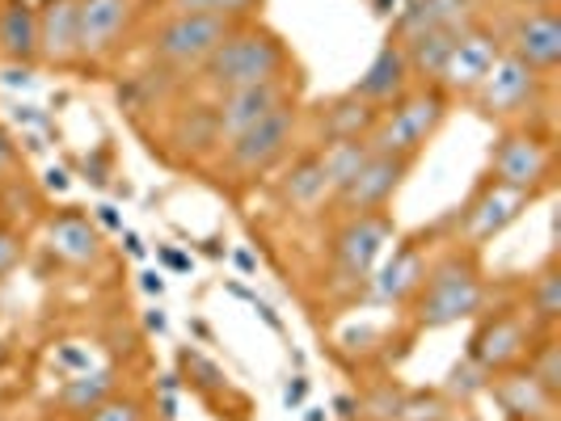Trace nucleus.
Instances as JSON below:
<instances>
[{"label": "nucleus", "instance_id": "nucleus-1", "mask_svg": "<svg viewBox=\"0 0 561 421\" xmlns=\"http://www.w3.org/2000/svg\"><path fill=\"white\" fill-rule=\"evenodd\" d=\"M287 63H291V56H287L279 34L241 22V26L232 30L225 43L211 51V59L198 68V77H203V84H207L211 93H228V89H245V84L287 81V77H283Z\"/></svg>", "mask_w": 561, "mask_h": 421}, {"label": "nucleus", "instance_id": "nucleus-2", "mask_svg": "<svg viewBox=\"0 0 561 421\" xmlns=\"http://www.w3.org/2000/svg\"><path fill=\"white\" fill-rule=\"evenodd\" d=\"M444 118H448V93L439 84H419V89H405L389 110L376 114V127L367 131V143H371V152L414 161L422 148L435 140Z\"/></svg>", "mask_w": 561, "mask_h": 421}, {"label": "nucleus", "instance_id": "nucleus-3", "mask_svg": "<svg viewBox=\"0 0 561 421\" xmlns=\"http://www.w3.org/2000/svg\"><path fill=\"white\" fill-rule=\"evenodd\" d=\"M414 295H419L422 329H448V325L478 316L485 304V282L469 253H448L422 274V286Z\"/></svg>", "mask_w": 561, "mask_h": 421}, {"label": "nucleus", "instance_id": "nucleus-4", "mask_svg": "<svg viewBox=\"0 0 561 421\" xmlns=\"http://www.w3.org/2000/svg\"><path fill=\"white\" fill-rule=\"evenodd\" d=\"M241 22H225V17H203V13H169L161 26L152 30L148 51L161 68L173 72H191L203 68L211 51L225 43Z\"/></svg>", "mask_w": 561, "mask_h": 421}, {"label": "nucleus", "instance_id": "nucleus-5", "mask_svg": "<svg viewBox=\"0 0 561 421\" xmlns=\"http://www.w3.org/2000/svg\"><path fill=\"white\" fill-rule=\"evenodd\" d=\"M291 143H296V106L275 110L271 118L253 122L250 131L232 136L225 143V165L232 173H241V177H257V173L279 165L283 156L291 152Z\"/></svg>", "mask_w": 561, "mask_h": 421}, {"label": "nucleus", "instance_id": "nucleus-6", "mask_svg": "<svg viewBox=\"0 0 561 421\" xmlns=\"http://www.w3.org/2000/svg\"><path fill=\"white\" fill-rule=\"evenodd\" d=\"M296 106V93L287 81H262V84H245V89H228V93H216L211 102V122H216V140L228 143L232 136L250 131L253 122L271 118L275 110H287Z\"/></svg>", "mask_w": 561, "mask_h": 421}, {"label": "nucleus", "instance_id": "nucleus-7", "mask_svg": "<svg viewBox=\"0 0 561 421\" xmlns=\"http://www.w3.org/2000/svg\"><path fill=\"white\" fill-rule=\"evenodd\" d=\"M503 51H506L503 38L494 30L469 22V26L456 34V47H451L448 68L439 77V89L444 93H478L481 81L494 72V63H499Z\"/></svg>", "mask_w": 561, "mask_h": 421}, {"label": "nucleus", "instance_id": "nucleus-8", "mask_svg": "<svg viewBox=\"0 0 561 421\" xmlns=\"http://www.w3.org/2000/svg\"><path fill=\"white\" fill-rule=\"evenodd\" d=\"M397 236L393 220L385 211H367V215H346V224L334 232V261L346 279H367L371 266L380 261L385 245Z\"/></svg>", "mask_w": 561, "mask_h": 421}, {"label": "nucleus", "instance_id": "nucleus-9", "mask_svg": "<svg viewBox=\"0 0 561 421\" xmlns=\"http://www.w3.org/2000/svg\"><path fill=\"white\" fill-rule=\"evenodd\" d=\"M405 173H410V161L405 156H389V152H371L359 173L337 190V207L346 211V215H367V211H380V207H389L393 195L401 190V182H405Z\"/></svg>", "mask_w": 561, "mask_h": 421}, {"label": "nucleus", "instance_id": "nucleus-10", "mask_svg": "<svg viewBox=\"0 0 561 421\" xmlns=\"http://www.w3.org/2000/svg\"><path fill=\"white\" fill-rule=\"evenodd\" d=\"M540 84H545V77H540V72H533L524 59H515L511 51H503V56H499V63H494V72L481 81L478 106H481V114H490V118L524 114V110H533V106H536Z\"/></svg>", "mask_w": 561, "mask_h": 421}, {"label": "nucleus", "instance_id": "nucleus-11", "mask_svg": "<svg viewBox=\"0 0 561 421\" xmlns=\"http://www.w3.org/2000/svg\"><path fill=\"white\" fill-rule=\"evenodd\" d=\"M490 168H494V182H503L511 190H524L533 195L549 182V168H553V156L549 148L524 131H506L494 140L490 148Z\"/></svg>", "mask_w": 561, "mask_h": 421}, {"label": "nucleus", "instance_id": "nucleus-12", "mask_svg": "<svg viewBox=\"0 0 561 421\" xmlns=\"http://www.w3.org/2000/svg\"><path fill=\"white\" fill-rule=\"evenodd\" d=\"M515 59H524L533 72L549 77L561 63V17L553 9H528L524 17H515L511 38L503 43Z\"/></svg>", "mask_w": 561, "mask_h": 421}, {"label": "nucleus", "instance_id": "nucleus-13", "mask_svg": "<svg viewBox=\"0 0 561 421\" xmlns=\"http://www.w3.org/2000/svg\"><path fill=\"white\" fill-rule=\"evenodd\" d=\"M528 350V325L515 312H494L478 325V334L469 337V363L481 371H506L524 359Z\"/></svg>", "mask_w": 561, "mask_h": 421}, {"label": "nucleus", "instance_id": "nucleus-14", "mask_svg": "<svg viewBox=\"0 0 561 421\" xmlns=\"http://www.w3.org/2000/svg\"><path fill=\"white\" fill-rule=\"evenodd\" d=\"M131 13H136V0H81V13H77L81 59L111 56L131 26Z\"/></svg>", "mask_w": 561, "mask_h": 421}, {"label": "nucleus", "instance_id": "nucleus-15", "mask_svg": "<svg viewBox=\"0 0 561 421\" xmlns=\"http://www.w3.org/2000/svg\"><path fill=\"white\" fill-rule=\"evenodd\" d=\"M528 198L524 190H511V186H503V182H485L478 190V198L465 207V236L473 241V245H481V241H490V236H499L503 227H511L515 220H519V211L528 207Z\"/></svg>", "mask_w": 561, "mask_h": 421}, {"label": "nucleus", "instance_id": "nucleus-16", "mask_svg": "<svg viewBox=\"0 0 561 421\" xmlns=\"http://www.w3.org/2000/svg\"><path fill=\"white\" fill-rule=\"evenodd\" d=\"M410 89V63H405V51H401V43L397 38H389L376 56H371V63L364 68V77L355 81V97L359 102H367V106H393L397 97Z\"/></svg>", "mask_w": 561, "mask_h": 421}, {"label": "nucleus", "instance_id": "nucleus-17", "mask_svg": "<svg viewBox=\"0 0 561 421\" xmlns=\"http://www.w3.org/2000/svg\"><path fill=\"white\" fill-rule=\"evenodd\" d=\"M77 13L81 0H38L34 17H38V56L47 63H72L81 59L77 47Z\"/></svg>", "mask_w": 561, "mask_h": 421}, {"label": "nucleus", "instance_id": "nucleus-18", "mask_svg": "<svg viewBox=\"0 0 561 421\" xmlns=\"http://www.w3.org/2000/svg\"><path fill=\"white\" fill-rule=\"evenodd\" d=\"M478 0H405L397 9V38H410L422 30H460L473 22Z\"/></svg>", "mask_w": 561, "mask_h": 421}, {"label": "nucleus", "instance_id": "nucleus-19", "mask_svg": "<svg viewBox=\"0 0 561 421\" xmlns=\"http://www.w3.org/2000/svg\"><path fill=\"white\" fill-rule=\"evenodd\" d=\"M460 30H422V34H410V38H397L401 51H405V63H410V77H419L422 84H439Z\"/></svg>", "mask_w": 561, "mask_h": 421}, {"label": "nucleus", "instance_id": "nucleus-20", "mask_svg": "<svg viewBox=\"0 0 561 421\" xmlns=\"http://www.w3.org/2000/svg\"><path fill=\"white\" fill-rule=\"evenodd\" d=\"M47 236H51V249L64 257V261H72V266H89V261H98V253H102V236H98V224L81 215V211H64L51 220L47 227Z\"/></svg>", "mask_w": 561, "mask_h": 421}, {"label": "nucleus", "instance_id": "nucleus-21", "mask_svg": "<svg viewBox=\"0 0 561 421\" xmlns=\"http://www.w3.org/2000/svg\"><path fill=\"white\" fill-rule=\"evenodd\" d=\"M0 51L18 63L38 59V17L30 0H0Z\"/></svg>", "mask_w": 561, "mask_h": 421}, {"label": "nucleus", "instance_id": "nucleus-22", "mask_svg": "<svg viewBox=\"0 0 561 421\" xmlns=\"http://www.w3.org/2000/svg\"><path fill=\"white\" fill-rule=\"evenodd\" d=\"M422 274H426V266H422L419 249H414V245H401V249H393V257L385 261V270L376 274L371 295H376V300H385V304L410 300V295L422 286Z\"/></svg>", "mask_w": 561, "mask_h": 421}, {"label": "nucleus", "instance_id": "nucleus-23", "mask_svg": "<svg viewBox=\"0 0 561 421\" xmlns=\"http://www.w3.org/2000/svg\"><path fill=\"white\" fill-rule=\"evenodd\" d=\"M279 195L291 207H317L321 198L330 195V177H325V165H321V152H305V156L291 161V168L283 173L279 182Z\"/></svg>", "mask_w": 561, "mask_h": 421}, {"label": "nucleus", "instance_id": "nucleus-24", "mask_svg": "<svg viewBox=\"0 0 561 421\" xmlns=\"http://www.w3.org/2000/svg\"><path fill=\"white\" fill-rule=\"evenodd\" d=\"M376 106H367L359 102L355 93H346V97H337L325 106L321 114V127H325V140H367V131L376 127Z\"/></svg>", "mask_w": 561, "mask_h": 421}, {"label": "nucleus", "instance_id": "nucleus-25", "mask_svg": "<svg viewBox=\"0 0 561 421\" xmlns=\"http://www.w3.org/2000/svg\"><path fill=\"white\" fill-rule=\"evenodd\" d=\"M321 152V165H325V177H330V195H337L355 173L371 156V143L367 140H325Z\"/></svg>", "mask_w": 561, "mask_h": 421}, {"label": "nucleus", "instance_id": "nucleus-26", "mask_svg": "<svg viewBox=\"0 0 561 421\" xmlns=\"http://www.w3.org/2000/svg\"><path fill=\"white\" fill-rule=\"evenodd\" d=\"M114 393V375L111 371H77L64 388H59V405L68 413H89L93 405H102Z\"/></svg>", "mask_w": 561, "mask_h": 421}, {"label": "nucleus", "instance_id": "nucleus-27", "mask_svg": "<svg viewBox=\"0 0 561 421\" xmlns=\"http://www.w3.org/2000/svg\"><path fill=\"white\" fill-rule=\"evenodd\" d=\"M528 312H533V320H540V325H553V320L561 316V270H558V261H549V266L533 279V286H528Z\"/></svg>", "mask_w": 561, "mask_h": 421}, {"label": "nucleus", "instance_id": "nucleus-28", "mask_svg": "<svg viewBox=\"0 0 561 421\" xmlns=\"http://www.w3.org/2000/svg\"><path fill=\"white\" fill-rule=\"evenodd\" d=\"M499 396H503V405L511 413H524V418H528V413H549L553 400H558V396L545 393L533 375H511V379H503Z\"/></svg>", "mask_w": 561, "mask_h": 421}, {"label": "nucleus", "instance_id": "nucleus-29", "mask_svg": "<svg viewBox=\"0 0 561 421\" xmlns=\"http://www.w3.org/2000/svg\"><path fill=\"white\" fill-rule=\"evenodd\" d=\"M262 0H169L173 13H203V17H225V22H250Z\"/></svg>", "mask_w": 561, "mask_h": 421}, {"label": "nucleus", "instance_id": "nucleus-30", "mask_svg": "<svg viewBox=\"0 0 561 421\" xmlns=\"http://www.w3.org/2000/svg\"><path fill=\"white\" fill-rule=\"evenodd\" d=\"M528 375H533L549 396L561 393V346L558 341H545V346H540V354L528 363Z\"/></svg>", "mask_w": 561, "mask_h": 421}, {"label": "nucleus", "instance_id": "nucleus-31", "mask_svg": "<svg viewBox=\"0 0 561 421\" xmlns=\"http://www.w3.org/2000/svg\"><path fill=\"white\" fill-rule=\"evenodd\" d=\"M84 421H144V405L136 396H106L102 405H93Z\"/></svg>", "mask_w": 561, "mask_h": 421}, {"label": "nucleus", "instance_id": "nucleus-32", "mask_svg": "<svg viewBox=\"0 0 561 421\" xmlns=\"http://www.w3.org/2000/svg\"><path fill=\"white\" fill-rule=\"evenodd\" d=\"M18 257H22V241H18L9 227H0V274H9Z\"/></svg>", "mask_w": 561, "mask_h": 421}, {"label": "nucleus", "instance_id": "nucleus-33", "mask_svg": "<svg viewBox=\"0 0 561 421\" xmlns=\"http://www.w3.org/2000/svg\"><path fill=\"white\" fill-rule=\"evenodd\" d=\"M13 161H18V148H13V136L0 127V177L13 168Z\"/></svg>", "mask_w": 561, "mask_h": 421}, {"label": "nucleus", "instance_id": "nucleus-34", "mask_svg": "<svg viewBox=\"0 0 561 421\" xmlns=\"http://www.w3.org/2000/svg\"><path fill=\"white\" fill-rule=\"evenodd\" d=\"M305 388H309L305 379H296V384H287V393H283V400H287V405H300V400H305Z\"/></svg>", "mask_w": 561, "mask_h": 421}, {"label": "nucleus", "instance_id": "nucleus-35", "mask_svg": "<svg viewBox=\"0 0 561 421\" xmlns=\"http://www.w3.org/2000/svg\"><path fill=\"white\" fill-rule=\"evenodd\" d=\"M371 9H376V17H393L397 0H371Z\"/></svg>", "mask_w": 561, "mask_h": 421}, {"label": "nucleus", "instance_id": "nucleus-36", "mask_svg": "<svg viewBox=\"0 0 561 421\" xmlns=\"http://www.w3.org/2000/svg\"><path fill=\"white\" fill-rule=\"evenodd\" d=\"M144 291H148V295H161V291H165L161 274H144Z\"/></svg>", "mask_w": 561, "mask_h": 421}, {"label": "nucleus", "instance_id": "nucleus-37", "mask_svg": "<svg viewBox=\"0 0 561 421\" xmlns=\"http://www.w3.org/2000/svg\"><path fill=\"white\" fill-rule=\"evenodd\" d=\"M98 220L106 227H118V215H114V207H98Z\"/></svg>", "mask_w": 561, "mask_h": 421}, {"label": "nucleus", "instance_id": "nucleus-38", "mask_svg": "<svg viewBox=\"0 0 561 421\" xmlns=\"http://www.w3.org/2000/svg\"><path fill=\"white\" fill-rule=\"evenodd\" d=\"M161 257H165V261H169V266H173V270H186V266H191V261H186V257H178V253H161Z\"/></svg>", "mask_w": 561, "mask_h": 421}, {"label": "nucleus", "instance_id": "nucleus-39", "mask_svg": "<svg viewBox=\"0 0 561 421\" xmlns=\"http://www.w3.org/2000/svg\"><path fill=\"white\" fill-rule=\"evenodd\" d=\"M51 186H56V190H64V186H68V177H64L59 168H51Z\"/></svg>", "mask_w": 561, "mask_h": 421}, {"label": "nucleus", "instance_id": "nucleus-40", "mask_svg": "<svg viewBox=\"0 0 561 421\" xmlns=\"http://www.w3.org/2000/svg\"><path fill=\"white\" fill-rule=\"evenodd\" d=\"M524 4H528V9H553L558 0H524Z\"/></svg>", "mask_w": 561, "mask_h": 421}, {"label": "nucleus", "instance_id": "nucleus-41", "mask_svg": "<svg viewBox=\"0 0 561 421\" xmlns=\"http://www.w3.org/2000/svg\"><path fill=\"white\" fill-rule=\"evenodd\" d=\"M0 363H4V346H0Z\"/></svg>", "mask_w": 561, "mask_h": 421}]
</instances>
